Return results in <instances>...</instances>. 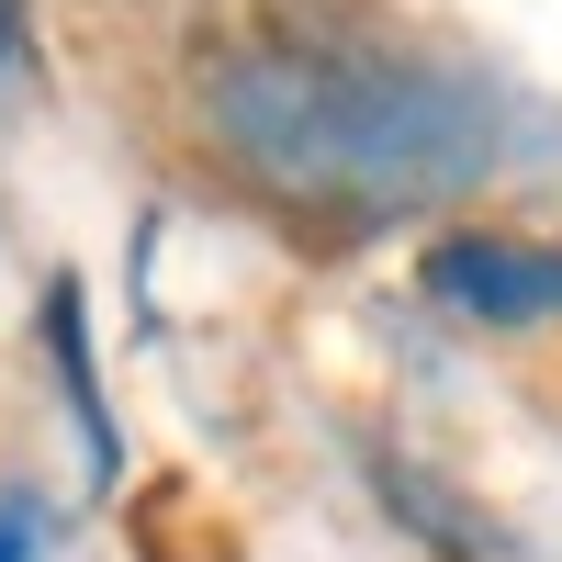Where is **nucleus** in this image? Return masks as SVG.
<instances>
[{
	"label": "nucleus",
	"mask_w": 562,
	"mask_h": 562,
	"mask_svg": "<svg viewBox=\"0 0 562 562\" xmlns=\"http://www.w3.org/2000/svg\"><path fill=\"white\" fill-rule=\"evenodd\" d=\"M416 293L461 326H484V338H518V326L562 315V248L506 237V225H450L416 248Z\"/></svg>",
	"instance_id": "nucleus-2"
},
{
	"label": "nucleus",
	"mask_w": 562,
	"mask_h": 562,
	"mask_svg": "<svg viewBox=\"0 0 562 562\" xmlns=\"http://www.w3.org/2000/svg\"><path fill=\"white\" fill-rule=\"evenodd\" d=\"M180 102L237 180L338 225L439 203L495 158L484 79L405 45L371 0H192Z\"/></svg>",
	"instance_id": "nucleus-1"
},
{
	"label": "nucleus",
	"mask_w": 562,
	"mask_h": 562,
	"mask_svg": "<svg viewBox=\"0 0 562 562\" xmlns=\"http://www.w3.org/2000/svg\"><path fill=\"white\" fill-rule=\"evenodd\" d=\"M34 551V518H23V506H0V562H23Z\"/></svg>",
	"instance_id": "nucleus-4"
},
{
	"label": "nucleus",
	"mask_w": 562,
	"mask_h": 562,
	"mask_svg": "<svg viewBox=\"0 0 562 562\" xmlns=\"http://www.w3.org/2000/svg\"><path fill=\"white\" fill-rule=\"evenodd\" d=\"M45 349H57L68 416H79V439H90V473H113V428H102V394H90V349H79V281H45Z\"/></svg>",
	"instance_id": "nucleus-3"
},
{
	"label": "nucleus",
	"mask_w": 562,
	"mask_h": 562,
	"mask_svg": "<svg viewBox=\"0 0 562 562\" xmlns=\"http://www.w3.org/2000/svg\"><path fill=\"white\" fill-rule=\"evenodd\" d=\"M12 45H23V12H12V0H0V68H12Z\"/></svg>",
	"instance_id": "nucleus-5"
}]
</instances>
